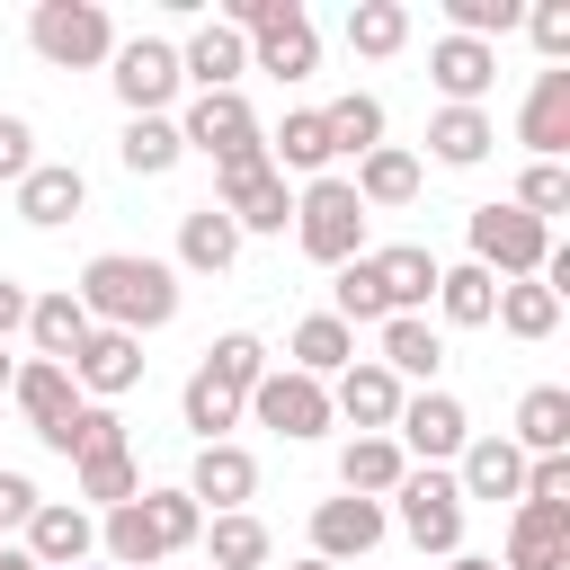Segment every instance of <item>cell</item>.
Segmentation results:
<instances>
[{"instance_id":"6da1fadb","label":"cell","mask_w":570,"mask_h":570,"mask_svg":"<svg viewBox=\"0 0 570 570\" xmlns=\"http://www.w3.org/2000/svg\"><path fill=\"white\" fill-rule=\"evenodd\" d=\"M71 294H80L89 330L142 338V330H169V321H178V267H169V258H142V249H98Z\"/></svg>"},{"instance_id":"7a4b0ae2","label":"cell","mask_w":570,"mask_h":570,"mask_svg":"<svg viewBox=\"0 0 570 570\" xmlns=\"http://www.w3.org/2000/svg\"><path fill=\"white\" fill-rule=\"evenodd\" d=\"M294 240H303L312 267H347V258H365V205H356V187H347L338 169L294 187Z\"/></svg>"},{"instance_id":"3957f363","label":"cell","mask_w":570,"mask_h":570,"mask_svg":"<svg viewBox=\"0 0 570 570\" xmlns=\"http://www.w3.org/2000/svg\"><path fill=\"white\" fill-rule=\"evenodd\" d=\"M383 517H392L419 552H445V561L463 552V490H454V472H436V463H410Z\"/></svg>"},{"instance_id":"277c9868","label":"cell","mask_w":570,"mask_h":570,"mask_svg":"<svg viewBox=\"0 0 570 570\" xmlns=\"http://www.w3.org/2000/svg\"><path fill=\"white\" fill-rule=\"evenodd\" d=\"M463 240H472V267H490L499 285L543 276V258H552V223H534V214H517V205H472Z\"/></svg>"},{"instance_id":"5b68a950","label":"cell","mask_w":570,"mask_h":570,"mask_svg":"<svg viewBox=\"0 0 570 570\" xmlns=\"http://www.w3.org/2000/svg\"><path fill=\"white\" fill-rule=\"evenodd\" d=\"M27 45H36L53 71H89V62H107V53H116V27H107V9H98V0H36Z\"/></svg>"},{"instance_id":"8992f818","label":"cell","mask_w":570,"mask_h":570,"mask_svg":"<svg viewBox=\"0 0 570 570\" xmlns=\"http://www.w3.org/2000/svg\"><path fill=\"white\" fill-rule=\"evenodd\" d=\"M178 142H187V151H205L214 169H223V160H258V151H267V134H258V116H249V98H240V89H205V98L178 116Z\"/></svg>"},{"instance_id":"52a82bcc","label":"cell","mask_w":570,"mask_h":570,"mask_svg":"<svg viewBox=\"0 0 570 570\" xmlns=\"http://www.w3.org/2000/svg\"><path fill=\"white\" fill-rule=\"evenodd\" d=\"M240 410H249L258 428H276L285 445H312V436L330 428V383H312V374H294V365H267Z\"/></svg>"},{"instance_id":"ba28073f","label":"cell","mask_w":570,"mask_h":570,"mask_svg":"<svg viewBox=\"0 0 570 570\" xmlns=\"http://www.w3.org/2000/svg\"><path fill=\"white\" fill-rule=\"evenodd\" d=\"M214 205L232 214V232H285L294 223V187L267 169V151L258 160H223L214 169Z\"/></svg>"},{"instance_id":"9c48e42d","label":"cell","mask_w":570,"mask_h":570,"mask_svg":"<svg viewBox=\"0 0 570 570\" xmlns=\"http://www.w3.org/2000/svg\"><path fill=\"white\" fill-rule=\"evenodd\" d=\"M392 445L410 454V463H454L463 445H472V410L454 401V392H410L401 401V419H392Z\"/></svg>"},{"instance_id":"30bf717a","label":"cell","mask_w":570,"mask_h":570,"mask_svg":"<svg viewBox=\"0 0 570 570\" xmlns=\"http://www.w3.org/2000/svg\"><path fill=\"white\" fill-rule=\"evenodd\" d=\"M107 62H116L107 80H116L125 116H169V98L187 89V80H178V45H169V36H134V45H116Z\"/></svg>"},{"instance_id":"8fae6325","label":"cell","mask_w":570,"mask_h":570,"mask_svg":"<svg viewBox=\"0 0 570 570\" xmlns=\"http://www.w3.org/2000/svg\"><path fill=\"white\" fill-rule=\"evenodd\" d=\"M18 552H27L36 570H80V561L98 552V517H89L80 499H36V517L18 525Z\"/></svg>"},{"instance_id":"7c38bea8","label":"cell","mask_w":570,"mask_h":570,"mask_svg":"<svg viewBox=\"0 0 570 570\" xmlns=\"http://www.w3.org/2000/svg\"><path fill=\"white\" fill-rule=\"evenodd\" d=\"M383 534H392L383 499H347V490H338V499L312 508V561H330V570H338V561H365Z\"/></svg>"},{"instance_id":"4fadbf2b","label":"cell","mask_w":570,"mask_h":570,"mask_svg":"<svg viewBox=\"0 0 570 570\" xmlns=\"http://www.w3.org/2000/svg\"><path fill=\"white\" fill-rule=\"evenodd\" d=\"M196 508H214V517H232V508H249L258 499V454L249 445H196V463H187V481H178Z\"/></svg>"},{"instance_id":"5bb4252c","label":"cell","mask_w":570,"mask_h":570,"mask_svg":"<svg viewBox=\"0 0 570 570\" xmlns=\"http://www.w3.org/2000/svg\"><path fill=\"white\" fill-rule=\"evenodd\" d=\"M374 330H383V356H374V365H383L401 392H410V383H419V392H436V365H445V330H436L428 312H392V321H374Z\"/></svg>"},{"instance_id":"9a60e30c","label":"cell","mask_w":570,"mask_h":570,"mask_svg":"<svg viewBox=\"0 0 570 570\" xmlns=\"http://www.w3.org/2000/svg\"><path fill=\"white\" fill-rule=\"evenodd\" d=\"M401 401H410V392H401L374 356H356L347 374H330V419H356V436H392Z\"/></svg>"},{"instance_id":"2e32d148","label":"cell","mask_w":570,"mask_h":570,"mask_svg":"<svg viewBox=\"0 0 570 570\" xmlns=\"http://www.w3.org/2000/svg\"><path fill=\"white\" fill-rule=\"evenodd\" d=\"M499 570H570V508L517 499L508 508V561Z\"/></svg>"},{"instance_id":"e0dca14e","label":"cell","mask_w":570,"mask_h":570,"mask_svg":"<svg viewBox=\"0 0 570 570\" xmlns=\"http://www.w3.org/2000/svg\"><path fill=\"white\" fill-rule=\"evenodd\" d=\"M428 80L445 89V107H481V98H490V80H499V45L436 36V45H428Z\"/></svg>"},{"instance_id":"ac0fdd59","label":"cell","mask_w":570,"mask_h":570,"mask_svg":"<svg viewBox=\"0 0 570 570\" xmlns=\"http://www.w3.org/2000/svg\"><path fill=\"white\" fill-rule=\"evenodd\" d=\"M71 383H80L89 401L134 392V383H142V338H125V330H89V338H80V356H71Z\"/></svg>"},{"instance_id":"d6986e66","label":"cell","mask_w":570,"mask_h":570,"mask_svg":"<svg viewBox=\"0 0 570 570\" xmlns=\"http://www.w3.org/2000/svg\"><path fill=\"white\" fill-rule=\"evenodd\" d=\"M517 142L534 160H561L570 151V71H534V89L517 107Z\"/></svg>"},{"instance_id":"ffe728a7","label":"cell","mask_w":570,"mask_h":570,"mask_svg":"<svg viewBox=\"0 0 570 570\" xmlns=\"http://www.w3.org/2000/svg\"><path fill=\"white\" fill-rule=\"evenodd\" d=\"M330 125H321V107H285V125L267 134V169L294 187V178H330Z\"/></svg>"},{"instance_id":"44dd1931","label":"cell","mask_w":570,"mask_h":570,"mask_svg":"<svg viewBox=\"0 0 570 570\" xmlns=\"http://www.w3.org/2000/svg\"><path fill=\"white\" fill-rule=\"evenodd\" d=\"M240 71H249V45H240L223 18H205V27L178 45V80H196V98H205V89H240Z\"/></svg>"},{"instance_id":"7402d4cb","label":"cell","mask_w":570,"mask_h":570,"mask_svg":"<svg viewBox=\"0 0 570 570\" xmlns=\"http://www.w3.org/2000/svg\"><path fill=\"white\" fill-rule=\"evenodd\" d=\"M80 205H89V178H80V160H36V169L18 178V214H27L36 232L71 223Z\"/></svg>"},{"instance_id":"603a6c76","label":"cell","mask_w":570,"mask_h":570,"mask_svg":"<svg viewBox=\"0 0 570 570\" xmlns=\"http://www.w3.org/2000/svg\"><path fill=\"white\" fill-rule=\"evenodd\" d=\"M374 285H383V312H428L436 303V258L419 240H392V249H365Z\"/></svg>"},{"instance_id":"cb8c5ba5","label":"cell","mask_w":570,"mask_h":570,"mask_svg":"<svg viewBox=\"0 0 570 570\" xmlns=\"http://www.w3.org/2000/svg\"><path fill=\"white\" fill-rule=\"evenodd\" d=\"M454 490H463V499H508V508H517V490H525V454H517L508 436H472V445L454 454Z\"/></svg>"},{"instance_id":"d4e9b609","label":"cell","mask_w":570,"mask_h":570,"mask_svg":"<svg viewBox=\"0 0 570 570\" xmlns=\"http://www.w3.org/2000/svg\"><path fill=\"white\" fill-rule=\"evenodd\" d=\"M285 365H294V374H312V383H330V374H347V365H356V330H347L338 312H312V321H294Z\"/></svg>"},{"instance_id":"484cf974","label":"cell","mask_w":570,"mask_h":570,"mask_svg":"<svg viewBox=\"0 0 570 570\" xmlns=\"http://www.w3.org/2000/svg\"><path fill=\"white\" fill-rule=\"evenodd\" d=\"M232 258H240V232H232V214H223V205L178 214V276H223Z\"/></svg>"},{"instance_id":"4316f807","label":"cell","mask_w":570,"mask_h":570,"mask_svg":"<svg viewBox=\"0 0 570 570\" xmlns=\"http://www.w3.org/2000/svg\"><path fill=\"white\" fill-rule=\"evenodd\" d=\"M27 338H36V356H45V365H71V356H80V338H89L80 294H71V285L36 294V303H27Z\"/></svg>"},{"instance_id":"83f0119b","label":"cell","mask_w":570,"mask_h":570,"mask_svg":"<svg viewBox=\"0 0 570 570\" xmlns=\"http://www.w3.org/2000/svg\"><path fill=\"white\" fill-rule=\"evenodd\" d=\"M401 472H410V454H401L392 436H347V445H338V490H347V499H392Z\"/></svg>"},{"instance_id":"f1b7e54d","label":"cell","mask_w":570,"mask_h":570,"mask_svg":"<svg viewBox=\"0 0 570 570\" xmlns=\"http://www.w3.org/2000/svg\"><path fill=\"white\" fill-rule=\"evenodd\" d=\"M249 62H258V71H276V80H312V71H321V36H312V9L276 18L267 36H249Z\"/></svg>"},{"instance_id":"f546056e","label":"cell","mask_w":570,"mask_h":570,"mask_svg":"<svg viewBox=\"0 0 570 570\" xmlns=\"http://www.w3.org/2000/svg\"><path fill=\"white\" fill-rule=\"evenodd\" d=\"M490 142H499L490 107H436V116H428V151H436L445 169H481Z\"/></svg>"},{"instance_id":"4dcf8cb0","label":"cell","mask_w":570,"mask_h":570,"mask_svg":"<svg viewBox=\"0 0 570 570\" xmlns=\"http://www.w3.org/2000/svg\"><path fill=\"white\" fill-rule=\"evenodd\" d=\"M9 401L27 410V428L45 436L62 410H80V383H71V365H45V356H27L18 374H9Z\"/></svg>"},{"instance_id":"1f68e13d","label":"cell","mask_w":570,"mask_h":570,"mask_svg":"<svg viewBox=\"0 0 570 570\" xmlns=\"http://www.w3.org/2000/svg\"><path fill=\"white\" fill-rule=\"evenodd\" d=\"M347 187H356V205H365V214H374V205H410V196H419V151L374 142V151L356 160V178H347Z\"/></svg>"},{"instance_id":"d6a6232c","label":"cell","mask_w":570,"mask_h":570,"mask_svg":"<svg viewBox=\"0 0 570 570\" xmlns=\"http://www.w3.org/2000/svg\"><path fill=\"white\" fill-rule=\"evenodd\" d=\"M517 454H570V392L561 383H534L525 401H517V436H508Z\"/></svg>"},{"instance_id":"836d02e7","label":"cell","mask_w":570,"mask_h":570,"mask_svg":"<svg viewBox=\"0 0 570 570\" xmlns=\"http://www.w3.org/2000/svg\"><path fill=\"white\" fill-rule=\"evenodd\" d=\"M98 552H107V570H160L169 561L160 534H151V517H142V499H125V508L98 517Z\"/></svg>"},{"instance_id":"e575fe53","label":"cell","mask_w":570,"mask_h":570,"mask_svg":"<svg viewBox=\"0 0 570 570\" xmlns=\"http://www.w3.org/2000/svg\"><path fill=\"white\" fill-rule=\"evenodd\" d=\"M116 160H125L134 178H160V169H178V160H187V142H178V116H125V134H116Z\"/></svg>"},{"instance_id":"d590c367","label":"cell","mask_w":570,"mask_h":570,"mask_svg":"<svg viewBox=\"0 0 570 570\" xmlns=\"http://www.w3.org/2000/svg\"><path fill=\"white\" fill-rule=\"evenodd\" d=\"M436 312L454 321V330H490V312H499V276L490 267H436Z\"/></svg>"},{"instance_id":"8d00e7d4","label":"cell","mask_w":570,"mask_h":570,"mask_svg":"<svg viewBox=\"0 0 570 570\" xmlns=\"http://www.w3.org/2000/svg\"><path fill=\"white\" fill-rule=\"evenodd\" d=\"M196 543H205V561H214V570H267V552H276V543H267V525H258L249 508L205 517V534H196Z\"/></svg>"},{"instance_id":"74e56055","label":"cell","mask_w":570,"mask_h":570,"mask_svg":"<svg viewBox=\"0 0 570 570\" xmlns=\"http://www.w3.org/2000/svg\"><path fill=\"white\" fill-rule=\"evenodd\" d=\"M490 321H499L508 338H525V347H534V338H552V330H561V294H552V285H534V276H517V285H499V312H490Z\"/></svg>"},{"instance_id":"f35d334b","label":"cell","mask_w":570,"mask_h":570,"mask_svg":"<svg viewBox=\"0 0 570 570\" xmlns=\"http://www.w3.org/2000/svg\"><path fill=\"white\" fill-rule=\"evenodd\" d=\"M80 472V499L107 517V508H125V499H142V463H134V445H107V454H80L71 463Z\"/></svg>"},{"instance_id":"ab89813d","label":"cell","mask_w":570,"mask_h":570,"mask_svg":"<svg viewBox=\"0 0 570 570\" xmlns=\"http://www.w3.org/2000/svg\"><path fill=\"white\" fill-rule=\"evenodd\" d=\"M321 125H330V151L365 160V151L383 142V98H374V89H347V98H330V107H321Z\"/></svg>"},{"instance_id":"60d3db41","label":"cell","mask_w":570,"mask_h":570,"mask_svg":"<svg viewBox=\"0 0 570 570\" xmlns=\"http://www.w3.org/2000/svg\"><path fill=\"white\" fill-rule=\"evenodd\" d=\"M178 419L196 428V445H223V436L240 428V392H223V383L196 365V374H187V392H178Z\"/></svg>"},{"instance_id":"b9f144b4","label":"cell","mask_w":570,"mask_h":570,"mask_svg":"<svg viewBox=\"0 0 570 570\" xmlns=\"http://www.w3.org/2000/svg\"><path fill=\"white\" fill-rule=\"evenodd\" d=\"M45 445L80 463V454H107V445H125V419H116L107 401H80V410H62V419L45 428Z\"/></svg>"},{"instance_id":"7bdbcfd3","label":"cell","mask_w":570,"mask_h":570,"mask_svg":"<svg viewBox=\"0 0 570 570\" xmlns=\"http://www.w3.org/2000/svg\"><path fill=\"white\" fill-rule=\"evenodd\" d=\"M347 45H356L365 62L401 53V45H410V9H401V0H356V9H347Z\"/></svg>"},{"instance_id":"ee69618b","label":"cell","mask_w":570,"mask_h":570,"mask_svg":"<svg viewBox=\"0 0 570 570\" xmlns=\"http://www.w3.org/2000/svg\"><path fill=\"white\" fill-rule=\"evenodd\" d=\"M205 374H214L223 392H240V401H249V392H258V374H267V347H258L249 330H223V338L205 347Z\"/></svg>"},{"instance_id":"f6af8a7d","label":"cell","mask_w":570,"mask_h":570,"mask_svg":"<svg viewBox=\"0 0 570 570\" xmlns=\"http://www.w3.org/2000/svg\"><path fill=\"white\" fill-rule=\"evenodd\" d=\"M142 517H151V534H160V552H187V543L205 534V508H196L187 490H142Z\"/></svg>"},{"instance_id":"bcb514c9","label":"cell","mask_w":570,"mask_h":570,"mask_svg":"<svg viewBox=\"0 0 570 570\" xmlns=\"http://www.w3.org/2000/svg\"><path fill=\"white\" fill-rule=\"evenodd\" d=\"M517 214H534V223H552V214H570V169L561 160H534L525 178H517V196H508Z\"/></svg>"},{"instance_id":"7dc6e473","label":"cell","mask_w":570,"mask_h":570,"mask_svg":"<svg viewBox=\"0 0 570 570\" xmlns=\"http://www.w3.org/2000/svg\"><path fill=\"white\" fill-rule=\"evenodd\" d=\"M330 312H338L347 330H356V321H392V312H383V285H374V267H365V258H347V267H338Z\"/></svg>"},{"instance_id":"c3c4849f","label":"cell","mask_w":570,"mask_h":570,"mask_svg":"<svg viewBox=\"0 0 570 570\" xmlns=\"http://www.w3.org/2000/svg\"><path fill=\"white\" fill-rule=\"evenodd\" d=\"M525 36H534L543 62L561 71V53H570V0H534V9H525Z\"/></svg>"},{"instance_id":"681fc988","label":"cell","mask_w":570,"mask_h":570,"mask_svg":"<svg viewBox=\"0 0 570 570\" xmlns=\"http://www.w3.org/2000/svg\"><path fill=\"white\" fill-rule=\"evenodd\" d=\"M517 499H552V508H570V454H525V490Z\"/></svg>"},{"instance_id":"f907efd6","label":"cell","mask_w":570,"mask_h":570,"mask_svg":"<svg viewBox=\"0 0 570 570\" xmlns=\"http://www.w3.org/2000/svg\"><path fill=\"white\" fill-rule=\"evenodd\" d=\"M36 169V125L27 116H0V187H18Z\"/></svg>"},{"instance_id":"816d5d0a","label":"cell","mask_w":570,"mask_h":570,"mask_svg":"<svg viewBox=\"0 0 570 570\" xmlns=\"http://www.w3.org/2000/svg\"><path fill=\"white\" fill-rule=\"evenodd\" d=\"M27 517H36V481H27V472H9V463H0V543H9V534H18V525H27Z\"/></svg>"},{"instance_id":"f5cc1de1","label":"cell","mask_w":570,"mask_h":570,"mask_svg":"<svg viewBox=\"0 0 570 570\" xmlns=\"http://www.w3.org/2000/svg\"><path fill=\"white\" fill-rule=\"evenodd\" d=\"M27 303H36V294H27L18 276H0V347H9L18 330H27Z\"/></svg>"},{"instance_id":"db71d44e","label":"cell","mask_w":570,"mask_h":570,"mask_svg":"<svg viewBox=\"0 0 570 570\" xmlns=\"http://www.w3.org/2000/svg\"><path fill=\"white\" fill-rule=\"evenodd\" d=\"M445 570H499V552H454Z\"/></svg>"},{"instance_id":"11a10c76","label":"cell","mask_w":570,"mask_h":570,"mask_svg":"<svg viewBox=\"0 0 570 570\" xmlns=\"http://www.w3.org/2000/svg\"><path fill=\"white\" fill-rule=\"evenodd\" d=\"M0 570H36V561H27V552H18V543H0Z\"/></svg>"},{"instance_id":"9f6ffc18","label":"cell","mask_w":570,"mask_h":570,"mask_svg":"<svg viewBox=\"0 0 570 570\" xmlns=\"http://www.w3.org/2000/svg\"><path fill=\"white\" fill-rule=\"evenodd\" d=\"M285 570H330V561H312V552H303V561H285Z\"/></svg>"},{"instance_id":"6f0895ef","label":"cell","mask_w":570,"mask_h":570,"mask_svg":"<svg viewBox=\"0 0 570 570\" xmlns=\"http://www.w3.org/2000/svg\"><path fill=\"white\" fill-rule=\"evenodd\" d=\"M9 374H18V365H9V347H0V392H9Z\"/></svg>"},{"instance_id":"680465c9","label":"cell","mask_w":570,"mask_h":570,"mask_svg":"<svg viewBox=\"0 0 570 570\" xmlns=\"http://www.w3.org/2000/svg\"><path fill=\"white\" fill-rule=\"evenodd\" d=\"M80 570H89V561H80Z\"/></svg>"}]
</instances>
